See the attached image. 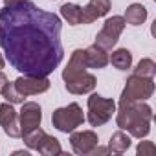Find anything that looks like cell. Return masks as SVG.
Wrapping results in <instances>:
<instances>
[{
	"label": "cell",
	"mask_w": 156,
	"mask_h": 156,
	"mask_svg": "<svg viewBox=\"0 0 156 156\" xmlns=\"http://www.w3.org/2000/svg\"><path fill=\"white\" fill-rule=\"evenodd\" d=\"M41 121H42V108H41V105L35 103V101L22 103V108H20V114H19L20 130L26 132V130L35 129V127H41Z\"/></svg>",
	"instance_id": "30bf717a"
},
{
	"label": "cell",
	"mask_w": 156,
	"mask_h": 156,
	"mask_svg": "<svg viewBox=\"0 0 156 156\" xmlns=\"http://www.w3.org/2000/svg\"><path fill=\"white\" fill-rule=\"evenodd\" d=\"M152 94H154V79L152 77H141V75L132 73L125 83V88L121 92V99L147 101Z\"/></svg>",
	"instance_id": "5b68a950"
},
{
	"label": "cell",
	"mask_w": 156,
	"mask_h": 156,
	"mask_svg": "<svg viewBox=\"0 0 156 156\" xmlns=\"http://www.w3.org/2000/svg\"><path fill=\"white\" fill-rule=\"evenodd\" d=\"M70 145L72 151L79 156H88L99 145V138L94 130H79V132H70Z\"/></svg>",
	"instance_id": "ba28073f"
},
{
	"label": "cell",
	"mask_w": 156,
	"mask_h": 156,
	"mask_svg": "<svg viewBox=\"0 0 156 156\" xmlns=\"http://www.w3.org/2000/svg\"><path fill=\"white\" fill-rule=\"evenodd\" d=\"M4 64H6V59H4V55H2V53H0V70L4 68Z\"/></svg>",
	"instance_id": "4316f807"
},
{
	"label": "cell",
	"mask_w": 156,
	"mask_h": 156,
	"mask_svg": "<svg viewBox=\"0 0 156 156\" xmlns=\"http://www.w3.org/2000/svg\"><path fill=\"white\" fill-rule=\"evenodd\" d=\"M4 96V99L8 101V103H11V105H15V103H24V96L15 88V83H9L8 81V85L2 88V92H0Z\"/></svg>",
	"instance_id": "7402d4cb"
},
{
	"label": "cell",
	"mask_w": 156,
	"mask_h": 156,
	"mask_svg": "<svg viewBox=\"0 0 156 156\" xmlns=\"http://www.w3.org/2000/svg\"><path fill=\"white\" fill-rule=\"evenodd\" d=\"M87 107H88L87 119L92 127H101V125L108 123L112 114L116 112V101L103 98L99 94H92L87 101Z\"/></svg>",
	"instance_id": "277c9868"
},
{
	"label": "cell",
	"mask_w": 156,
	"mask_h": 156,
	"mask_svg": "<svg viewBox=\"0 0 156 156\" xmlns=\"http://www.w3.org/2000/svg\"><path fill=\"white\" fill-rule=\"evenodd\" d=\"M125 19L123 17H119V15H114V17H108L105 22H103V28H101V31L96 35V46H99L101 50H105V51H110L114 46H116V42H118V39H119V35L123 33V30H125Z\"/></svg>",
	"instance_id": "8992f818"
},
{
	"label": "cell",
	"mask_w": 156,
	"mask_h": 156,
	"mask_svg": "<svg viewBox=\"0 0 156 156\" xmlns=\"http://www.w3.org/2000/svg\"><path fill=\"white\" fill-rule=\"evenodd\" d=\"M15 83V88L24 96H37V94H42L50 88V79L48 75H20L13 81Z\"/></svg>",
	"instance_id": "52a82bcc"
},
{
	"label": "cell",
	"mask_w": 156,
	"mask_h": 156,
	"mask_svg": "<svg viewBox=\"0 0 156 156\" xmlns=\"http://www.w3.org/2000/svg\"><path fill=\"white\" fill-rule=\"evenodd\" d=\"M37 151H39L42 156H59V154H62L61 141H59L55 136H50V134H46V136L42 138V143L39 145Z\"/></svg>",
	"instance_id": "d6986e66"
},
{
	"label": "cell",
	"mask_w": 156,
	"mask_h": 156,
	"mask_svg": "<svg viewBox=\"0 0 156 156\" xmlns=\"http://www.w3.org/2000/svg\"><path fill=\"white\" fill-rule=\"evenodd\" d=\"M116 108H118L116 123L121 130H127L132 138H138V140H143L149 136L151 121H152V108L145 101L119 99Z\"/></svg>",
	"instance_id": "7a4b0ae2"
},
{
	"label": "cell",
	"mask_w": 156,
	"mask_h": 156,
	"mask_svg": "<svg viewBox=\"0 0 156 156\" xmlns=\"http://www.w3.org/2000/svg\"><path fill=\"white\" fill-rule=\"evenodd\" d=\"M46 136V132L41 129V127H35V129H31V130H26V132H22V140H24V145L28 147V149H31V151H37L39 149V145L42 143V138Z\"/></svg>",
	"instance_id": "ffe728a7"
},
{
	"label": "cell",
	"mask_w": 156,
	"mask_h": 156,
	"mask_svg": "<svg viewBox=\"0 0 156 156\" xmlns=\"http://www.w3.org/2000/svg\"><path fill=\"white\" fill-rule=\"evenodd\" d=\"M125 22L130 26H141L147 20V8L143 4H130L125 11Z\"/></svg>",
	"instance_id": "2e32d148"
},
{
	"label": "cell",
	"mask_w": 156,
	"mask_h": 156,
	"mask_svg": "<svg viewBox=\"0 0 156 156\" xmlns=\"http://www.w3.org/2000/svg\"><path fill=\"white\" fill-rule=\"evenodd\" d=\"M87 70V61H85V50H73L70 55V61L66 64V68L62 70V81H68L72 77H75L77 73H81Z\"/></svg>",
	"instance_id": "4fadbf2b"
},
{
	"label": "cell",
	"mask_w": 156,
	"mask_h": 156,
	"mask_svg": "<svg viewBox=\"0 0 156 156\" xmlns=\"http://www.w3.org/2000/svg\"><path fill=\"white\" fill-rule=\"evenodd\" d=\"M13 154H15V156H22V154H24V156H30V152H28V151H15Z\"/></svg>",
	"instance_id": "484cf974"
},
{
	"label": "cell",
	"mask_w": 156,
	"mask_h": 156,
	"mask_svg": "<svg viewBox=\"0 0 156 156\" xmlns=\"http://www.w3.org/2000/svg\"><path fill=\"white\" fill-rule=\"evenodd\" d=\"M61 17L72 26H79V24H83V8L77 4H62Z\"/></svg>",
	"instance_id": "e0dca14e"
},
{
	"label": "cell",
	"mask_w": 156,
	"mask_h": 156,
	"mask_svg": "<svg viewBox=\"0 0 156 156\" xmlns=\"http://www.w3.org/2000/svg\"><path fill=\"white\" fill-rule=\"evenodd\" d=\"M85 61H87V68H96L101 70L108 64V51L101 50L99 46L92 44L85 50Z\"/></svg>",
	"instance_id": "5bb4252c"
},
{
	"label": "cell",
	"mask_w": 156,
	"mask_h": 156,
	"mask_svg": "<svg viewBox=\"0 0 156 156\" xmlns=\"http://www.w3.org/2000/svg\"><path fill=\"white\" fill-rule=\"evenodd\" d=\"M28 0H4V6L6 8H13V6H19V4H24Z\"/></svg>",
	"instance_id": "cb8c5ba5"
},
{
	"label": "cell",
	"mask_w": 156,
	"mask_h": 156,
	"mask_svg": "<svg viewBox=\"0 0 156 156\" xmlns=\"http://www.w3.org/2000/svg\"><path fill=\"white\" fill-rule=\"evenodd\" d=\"M156 152V145L152 141H140L136 147V154L138 156H152Z\"/></svg>",
	"instance_id": "603a6c76"
},
{
	"label": "cell",
	"mask_w": 156,
	"mask_h": 156,
	"mask_svg": "<svg viewBox=\"0 0 156 156\" xmlns=\"http://www.w3.org/2000/svg\"><path fill=\"white\" fill-rule=\"evenodd\" d=\"M8 81H9V79H8V75H6L2 70H0V92H2V88L8 85Z\"/></svg>",
	"instance_id": "d4e9b609"
},
{
	"label": "cell",
	"mask_w": 156,
	"mask_h": 156,
	"mask_svg": "<svg viewBox=\"0 0 156 156\" xmlns=\"http://www.w3.org/2000/svg\"><path fill=\"white\" fill-rule=\"evenodd\" d=\"M132 140H130V134H127L125 130H116L112 136H110V141H108V151L114 152V154H123L129 151Z\"/></svg>",
	"instance_id": "9a60e30c"
},
{
	"label": "cell",
	"mask_w": 156,
	"mask_h": 156,
	"mask_svg": "<svg viewBox=\"0 0 156 156\" xmlns=\"http://www.w3.org/2000/svg\"><path fill=\"white\" fill-rule=\"evenodd\" d=\"M108 62H112V66L118 70H129L132 66V53L127 48H118L108 57Z\"/></svg>",
	"instance_id": "ac0fdd59"
},
{
	"label": "cell",
	"mask_w": 156,
	"mask_h": 156,
	"mask_svg": "<svg viewBox=\"0 0 156 156\" xmlns=\"http://www.w3.org/2000/svg\"><path fill=\"white\" fill-rule=\"evenodd\" d=\"M62 22L31 0L0 9V46L9 64L26 75H50L62 61Z\"/></svg>",
	"instance_id": "6da1fadb"
},
{
	"label": "cell",
	"mask_w": 156,
	"mask_h": 156,
	"mask_svg": "<svg viewBox=\"0 0 156 156\" xmlns=\"http://www.w3.org/2000/svg\"><path fill=\"white\" fill-rule=\"evenodd\" d=\"M134 73L141 75V77H154V73H156V62L152 59H149V57H143L138 62V66L134 68Z\"/></svg>",
	"instance_id": "44dd1931"
},
{
	"label": "cell",
	"mask_w": 156,
	"mask_h": 156,
	"mask_svg": "<svg viewBox=\"0 0 156 156\" xmlns=\"http://www.w3.org/2000/svg\"><path fill=\"white\" fill-rule=\"evenodd\" d=\"M110 0H90L83 8V24H92L94 20L108 15Z\"/></svg>",
	"instance_id": "7c38bea8"
},
{
	"label": "cell",
	"mask_w": 156,
	"mask_h": 156,
	"mask_svg": "<svg viewBox=\"0 0 156 156\" xmlns=\"http://www.w3.org/2000/svg\"><path fill=\"white\" fill-rule=\"evenodd\" d=\"M0 127H2V130L9 138H20L22 136L20 123H19V114L13 108V105L8 103V101L0 105Z\"/></svg>",
	"instance_id": "9c48e42d"
},
{
	"label": "cell",
	"mask_w": 156,
	"mask_h": 156,
	"mask_svg": "<svg viewBox=\"0 0 156 156\" xmlns=\"http://www.w3.org/2000/svg\"><path fill=\"white\" fill-rule=\"evenodd\" d=\"M85 114H83V108L79 107V103H70L68 107H61L57 110H53L51 114V123L57 130L64 132V134H70L73 132L77 127H81L85 123Z\"/></svg>",
	"instance_id": "3957f363"
},
{
	"label": "cell",
	"mask_w": 156,
	"mask_h": 156,
	"mask_svg": "<svg viewBox=\"0 0 156 156\" xmlns=\"http://www.w3.org/2000/svg\"><path fill=\"white\" fill-rule=\"evenodd\" d=\"M96 75L90 73V72H81L77 73L75 77H72V79L64 81V88L73 94V96H83V94H90L94 88H96Z\"/></svg>",
	"instance_id": "8fae6325"
}]
</instances>
